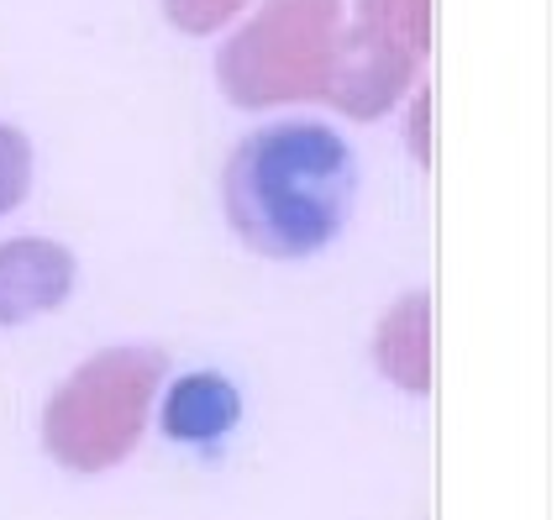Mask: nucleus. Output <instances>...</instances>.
I'll return each mask as SVG.
<instances>
[{
  "instance_id": "1",
  "label": "nucleus",
  "mask_w": 557,
  "mask_h": 520,
  "mask_svg": "<svg viewBox=\"0 0 557 520\" xmlns=\"http://www.w3.org/2000/svg\"><path fill=\"white\" fill-rule=\"evenodd\" d=\"M232 232L278 263L332 247L358 206V158L321 122H274L243 137L226 163Z\"/></svg>"
},
{
  "instance_id": "2",
  "label": "nucleus",
  "mask_w": 557,
  "mask_h": 520,
  "mask_svg": "<svg viewBox=\"0 0 557 520\" xmlns=\"http://www.w3.org/2000/svg\"><path fill=\"white\" fill-rule=\"evenodd\" d=\"M74 295V252L48 237L0 243V326H27Z\"/></svg>"
},
{
  "instance_id": "3",
  "label": "nucleus",
  "mask_w": 557,
  "mask_h": 520,
  "mask_svg": "<svg viewBox=\"0 0 557 520\" xmlns=\"http://www.w3.org/2000/svg\"><path fill=\"white\" fill-rule=\"evenodd\" d=\"M163 436L169 442H185V447H206L221 442L226 431L243 421V395L226 373H185L174 379V389L163 395Z\"/></svg>"
},
{
  "instance_id": "4",
  "label": "nucleus",
  "mask_w": 557,
  "mask_h": 520,
  "mask_svg": "<svg viewBox=\"0 0 557 520\" xmlns=\"http://www.w3.org/2000/svg\"><path fill=\"white\" fill-rule=\"evenodd\" d=\"M32 189V143L0 122V215H11Z\"/></svg>"
}]
</instances>
